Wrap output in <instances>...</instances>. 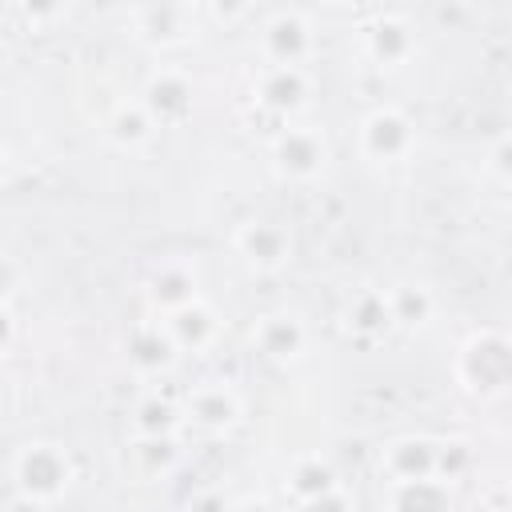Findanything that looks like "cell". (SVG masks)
Returning a JSON list of instances; mask_svg holds the SVG:
<instances>
[{
    "label": "cell",
    "mask_w": 512,
    "mask_h": 512,
    "mask_svg": "<svg viewBox=\"0 0 512 512\" xmlns=\"http://www.w3.org/2000/svg\"><path fill=\"white\" fill-rule=\"evenodd\" d=\"M12 476H16V488L32 504H52L68 492V484L76 476V464H72L64 444L28 440V444H20V452L12 460Z\"/></svg>",
    "instance_id": "cell-1"
},
{
    "label": "cell",
    "mask_w": 512,
    "mask_h": 512,
    "mask_svg": "<svg viewBox=\"0 0 512 512\" xmlns=\"http://www.w3.org/2000/svg\"><path fill=\"white\" fill-rule=\"evenodd\" d=\"M268 156H272V168L284 176V180H312L324 172L328 164V140L320 128L312 124H296V128H280L268 144Z\"/></svg>",
    "instance_id": "cell-2"
},
{
    "label": "cell",
    "mask_w": 512,
    "mask_h": 512,
    "mask_svg": "<svg viewBox=\"0 0 512 512\" xmlns=\"http://www.w3.org/2000/svg\"><path fill=\"white\" fill-rule=\"evenodd\" d=\"M412 144H416V128H412V120H408L400 108H392V104H380V108H372V112L360 120V152H364L368 160H376V164H396V160H404V156L412 152Z\"/></svg>",
    "instance_id": "cell-3"
},
{
    "label": "cell",
    "mask_w": 512,
    "mask_h": 512,
    "mask_svg": "<svg viewBox=\"0 0 512 512\" xmlns=\"http://www.w3.org/2000/svg\"><path fill=\"white\" fill-rule=\"evenodd\" d=\"M460 380L464 388L472 392H500L504 380H508V348L496 332H484V336H472L464 348H460Z\"/></svg>",
    "instance_id": "cell-4"
},
{
    "label": "cell",
    "mask_w": 512,
    "mask_h": 512,
    "mask_svg": "<svg viewBox=\"0 0 512 512\" xmlns=\"http://www.w3.org/2000/svg\"><path fill=\"white\" fill-rule=\"evenodd\" d=\"M232 244L256 272H276L292 260V232L280 220H244Z\"/></svg>",
    "instance_id": "cell-5"
},
{
    "label": "cell",
    "mask_w": 512,
    "mask_h": 512,
    "mask_svg": "<svg viewBox=\"0 0 512 512\" xmlns=\"http://www.w3.org/2000/svg\"><path fill=\"white\" fill-rule=\"evenodd\" d=\"M240 416H244V400L224 380H204L200 388L188 392V420L208 432H228L240 424Z\"/></svg>",
    "instance_id": "cell-6"
},
{
    "label": "cell",
    "mask_w": 512,
    "mask_h": 512,
    "mask_svg": "<svg viewBox=\"0 0 512 512\" xmlns=\"http://www.w3.org/2000/svg\"><path fill=\"white\" fill-rule=\"evenodd\" d=\"M260 48L268 64H304L312 56V24L300 12H276L260 32Z\"/></svg>",
    "instance_id": "cell-7"
},
{
    "label": "cell",
    "mask_w": 512,
    "mask_h": 512,
    "mask_svg": "<svg viewBox=\"0 0 512 512\" xmlns=\"http://www.w3.org/2000/svg\"><path fill=\"white\" fill-rule=\"evenodd\" d=\"M312 96V76L304 64H268L256 80V100L272 112H296Z\"/></svg>",
    "instance_id": "cell-8"
},
{
    "label": "cell",
    "mask_w": 512,
    "mask_h": 512,
    "mask_svg": "<svg viewBox=\"0 0 512 512\" xmlns=\"http://www.w3.org/2000/svg\"><path fill=\"white\" fill-rule=\"evenodd\" d=\"M252 344L260 348V356H268L276 364H288L308 348V328L292 312H264L252 324Z\"/></svg>",
    "instance_id": "cell-9"
},
{
    "label": "cell",
    "mask_w": 512,
    "mask_h": 512,
    "mask_svg": "<svg viewBox=\"0 0 512 512\" xmlns=\"http://www.w3.org/2000/svg\"><path fill=\"white\" fill-rule=\"evenodd\" d=\"M144 108L156 116V124H172L180 116L192 112V84L184 72H172V68H160L148 76L144 84Z\"/></svg>",
    "instance_id": "cell-10"
},
{
    "label": "cell",
    "mask_w": 512,
    "mask_h": 512,
    "mask_svg": "<svg viewBox=\"0 0 512 512\" xmlns=\"http://www.w3.org/2000/svg\"><path fill=\"white\" fill-rule=\"evenodd\" d=\"M164 332L172 336V344L184 352V348H208L212 340H216V332H220V320H216V312L196 296V300H188V304H180V308H172V312H164Z\"/></svg>",
    "instance_id": "cell-11"
},
{
    "label": "cell",
    "mask_w": 512,
    "mask_h": 512,
    "mask_svg": "<svg viewBox=\"0 0 512 512\" xmlns=\"http://www.w3.org/2000/svg\"><path fill=\"white\" fill-rule=\"evenodd\" d=\"M364 48L376 64H404L416 48V32L404 16H376L364 28Z\"/></svg>",
    "instance_id": "cell-12"
},
{
    "label": "cell",
    "mask_w": 512,
    "mask_h": 512,
    "mask_svg": "<svg viewBox=\"0 0 512 512\" xmlns=\"http://www.w3.org/2000/svg\"><path fill=\"white\" fill-rule=\"evenodd\" d=\"M124 352H128V360H132L136 372L156 376V372L172 368V360H176L180 348L172 344V336H168L160 324H140V328L124 340Z\"/></svg>",
    "instance_id": "cell-13"
},
{
    "label": "cell",
    "mask_w": 512,
    "mask_h": 512,
    "mask_svg": "<svg viewBox=\"0 0 512 512\" xmlns=\"http://www.w3.org/2000/svg\"><path fill=\"white\" fill-rule=\"evenodd\" d=\"M380 468L396 480H420V476H432L436 472V448L428 440H392L384 452H380Z\"/></svg>",
    "instance_id": "cell-14"
},
{
    "label": "cell",
    "mask_w": 512,
    "mask_h": 512,
    "mask_svg": "<svg viewBox=\"0 0 512 512\" xmlns=\"http://www.w3.org/2000/svg\"><path fill=\"white\" fill-rule=\"evenodd\" d=\"M292 500L296 504H344V496H336V472L320 460V456H304L292 468Z\"/></svg>",
    "instance_id": "cell-15"
},
{
    "label": "cell",
    "mask_w": 512,
    "mask_h": 512,
    "mask_svg": "<svg viewBox=\"0 0 512 512\" xmlns=\"http://www.w3.org/2000/svg\"><path fill=\"white\" fill-rule=\"evenodd\" d=\"M148 300H152V308H160V312H172V308L196 300V276H192V268L180 264V260L160 264V268L148 276Z\"/></svg>",
    "instance_id": "cell-16"
},
{
    "label": "cell",
    "mask_w": 512,
    "mask_h": 512,
    "mask_svg": "<svg viewBox=\"0 0 512 512\" xmlns=\"http://www.w3.org/2000/svg\"><path fill=\"white\" fill-rule=\"evenodd\" d=\"M140 32H144L152 44H180V40L188 36L184 8L172 4V0H152V4L140 12Z\"/></svg>",
    "instance_id": "cell-17"
},
{
    "label": "cell",
    "mask_w": 512,
    "mask_h": 512,
    "mask_svg": "<svg viewBox=\"0 0 512 512\" xmlns=\"http://www.w3.org/2000/svg\"><path fill=\"white\" fill-rule=\"evenodd\" d=\"M108 136L124 148H136V144H148L156 136V116L140 104H116V112L108 116Z\"/></svg>",
    "instance_id": "cell-18"
},
{
    "label": "cell",
    "mask_w": 512,
    "mask_h": 512,
    "mask_svg": "<svg viewBox=\"0 0 512 512\" xmlns=\"http://www.w3.org/2000/svg\"><path fill=\"white\" fill-rule=\"evenodd\" d=\"M344 324H348L352 332H360V336H372V332L392 328L388 292H376V288L356 292V296H352V304H348V312H344Z\"/></svg>",
    "instance_id": "cell-19"
},
{
    "label": "cell",
    "mask_w": 512,
    "mask_h": 512,
    "mask_svg": "<svg viewBox=\"0 0 512 512\" xmlns=\"http://www.w3.org/2000/svg\"><path fill=\"white\" fill-rule=\"evenodd\" d=\"M388 308H392V324H420L432 312V300L424 288L416 284H400L388 292Z\"/></svg>",
    "instance_id": "cell-20"
},
{
    "label": "cell",
    "mask_w": 512,
    "mask_h": 512,
    "mask_svg": "<svg viewBox=\"0 0 512 512\" xmlns=\"http://www.w3.org/2000/svg\"><path fill=\"white\" fill-rule=\"evenodd\" d=\"M176 408L168 404V400H140L136 404V416H132V428L140 432V436H172V428H176Z\"/></svg>",
    "instance_id": "cell-21"
},
{
    "label": "cell",
    "mask_w": 512,
    "mask_h": 512,
    "mask_svg": "<svg viewBox=\"0 0 512 512\" xmlns=\"http://www.w3.org/2000/svg\"><path fill=\"white\" fill-rule=\"evenodd\" d=\"M136 452L148 460V472H168L180 460V448L172 444V436H140Z\"/></svg>",
    "instance_id": "cell-22"
},
{
    "label": "cell",
    "mask_w": 512,
    "mask_h": 512,
    "mask_svg": "<svg viewBox=\"0 0 512 512\" xmlns=\"http://www.w3.org/2000/svg\"><path fill=\"white\" fill-rule=\"evenodd\" d=\"M16 4H20L24 20L36 24V28H52L68 8V0H16Z\"/></svg>",
    "instance_id": "cell-23"
},
{
    "label": "cell",
    "mask_w": 512,
    "mask_h": 512,
    "mask_svg": "<svg viewBox=\"0 0 512 512\" xmlns=\"http://www.w3.org/2000/svg\"><path fill=\"white\" fill-rule=\"evenodd\" d=\"M204 8L216 24H236L248 12V0H204Z\"/></svg>",
    "instance_id": "cell-24"
},
{
    "label": "cell",
    "mask_w": 512,
    "mask_h": 512,
    "mask_svg": "<svg viewBox=\"0 0 512 512\" xmlns=\"http://www.w3.org/2000/svg\"><path fill=\"white\" fill-rule=\"evenodd\" d=\"M16 284H20V272H16V264L0 252V304H8V300H12Z\"/></svg>",
    "instance_id": "cell-25"
},
{
    "label": "cell",
    "mask_w": 512,
    "mask_h": 512,
    "mask_svg": "<svg viewBox=\"0 0 512 512\" xmlns=\"http://www.w3.org/2000/svg\"><path fill=\"white\" fill-rule=\"evenodd\" d=\"M12 340H16V316L8 304H0V352H8Z\"/></svg>",
    "instance_id": "cell-26"
}]
</instances>
